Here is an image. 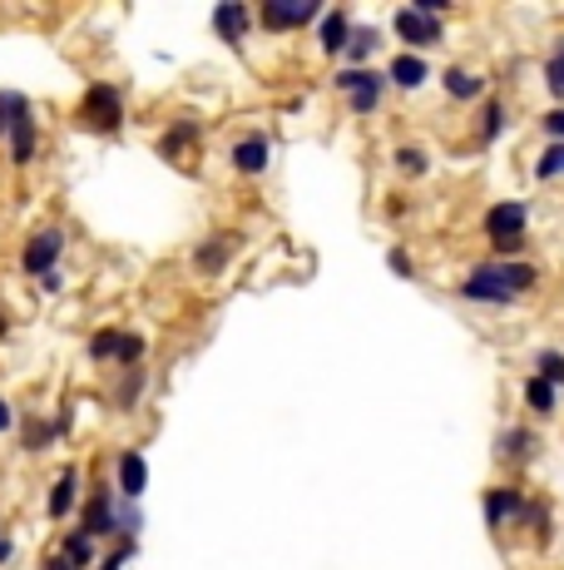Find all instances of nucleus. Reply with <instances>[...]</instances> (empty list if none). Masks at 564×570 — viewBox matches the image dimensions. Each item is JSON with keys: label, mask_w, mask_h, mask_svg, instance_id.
Wrapping results in <instances>:
<instances>
[{"label": "nucleus", "mask_w": 564, "mask_h": 570, "mask_svg": "<svg viewBox=\"0 0 564 570\" xmlns=\"http://www.w3.org/2000/svg\"><path fill=\"white\" fill-rule=\"evenodd\" d=\"M535 283H540V269L535 263H480V269L466 273V283H460V298L466 302H485V308H511L515 298H525V293H535Z\"/></svg>", "instance_id": "nucleus-1"}, {"label": "nucleus", "mask_w": 564, "mask_h": 570, "mask_svg": "<svg viewBox=\"0 0 564 570\" xmlns=\"http://www.w3.org/2000/svg\"><path fill=\"white\" fill-rule=\"evenodd\" d=\"M80 119H85V130H95V134H119V124H124V95L99 80V85H89L85 99H80Z\"/></svg>", "instance_id": "nucleus-2"}, {"label": "nucleus", "mask_w": 564, "mask_h": 570, "mask_svg": "<svg viewBox=\"0 0 564 570\" xmlns=\"http://www.w3.org/2000/svg\"><path fill=\"white\" fill-rule=\"evenodd\" d=\"M89 363H119L129 372V367L144 363V337L139 333H124V328H99L95 337H89Z\"/></svg>", "instance_id": "nucleus-3"}, {"label": "nucleus", "mask_w": 564, "mask_h": 570, "mask_svg": "<svg viewBox=\"0 0 564 570\" xmlns=\"http://www.w3.org/2000/svg\"><path fill=\"white\" fill-rule=\"evenodd\" d=\"M332 85L347 95V105H351V115H372L376 105H382V95H386V75H376V70H337L332 75Z\"/></svg>", "instance_id": "nucleus-4"}, {"label": "nucleus", "mask_w": 564, "mask_h": 570, "mask_svg": "<svg viewBox=\"0 0 564 570\" xmlns=\"http://www.w3.org/2000/svg\"><path fill=\"white\" fill-rule=\"evenodd\" d=\"M525 228H530V204H525V199H501V204H490V214H485L490 244H525Z\"/></svg>", "instance_id": "nucleus-5"}, {"label": "nucleus", "mask_w": 564, "mask_h": 570, "mask_svg": "<svg viewBox=\"0 0 564 570\" xmlns=\"http://www.w3.org/2000/svg\"><path fill=\"white\" fill-rule=\"evenodd\" d=\"M257 21H263V31L283 35V31L322 21V5L317 0H263V5H257Z\"/></svg>", "instance_id": "nucleus-6"}, {"label": "nucleus", "mask_w": 564, "mask_h": 570, "mask_svg": "<svg viewBox=\"0 0 564 570\" xmlns=\"http://www.w3.org/2000/svg\"><path fill=\"white\" fill-rule=\"evenodd\" d=\"M60 253H64V234L60 228H40V234L25 238L21 248V269L25 278H45V273L60 269Z\"/></svg>", "instance_id": "nucleus-7"}, {"label": "nucleus", "mask_w": 564, "mask_h": 570, "mask_svg": "<svg viewBox=\"0 0 564 570\" xmlns=\"http://www.w3.org/2000/svg\"><path fill=\"white\" fill-rule=\"evenodd\" d=\"M392 25H396V35H401L406 45H411V55L431 50V45L441 40V21H431V15H421V11H416V5H401V11L392 15Z\"/></svg>", "instance_id": "nucleus-8"}, {"label": "nucleus", "mask_w": 564, "mask_h": 570, "mask_svg": "<svg viewBox=\"0 0 564 570\" xmlns=\"http://www.w3.org/2000/svg\"><path fill=\"white\" fill-rule=\"evenodd\" d=\"M80 531L95 541L115 536V486H95L85 501V511H80Z\"/></svg>", "instance_id": "nucleus-9"}, {"label": "nucleus", "mask_w": 564, "mask_h": 570, "mask_svg": "<svg viewBox=\"0 0 564 570\" xmlns=\"http://www.w3.org/2000/svg\"><path fill=\"white\" fill-rule=\"evenodd\" d=\"M144 486H149V462H144V452H119V462H115V491L124 496V501H139V496H144Z\"/></svg>", "instance_id": "nucleus-10"}, {"label": "nucleus", "mask_w": 564, "mask_h": 570, "mask_svg": "<svg viewBox=\"0 0 564 570\" xmlns=\"http://www.w3.org/2000/svg\"><path fill=\"white\" fill-rule=\"evenodd\" d=\"M480 511H485V526H505V521H520L525 496L515 491V486H490V491L480 496Z\"/></svg>", "instance_id": "nucleus-11"}, {"label": "nucleus", "mask_w": 564, "mask_h": 570, "mask_svg": "<svg viewBox=\"0 0 564 570\" xmlns=\"http://www.w3.org/2000/svg\"><path fill=\"white\" fill-rule=\"evenodd\" d=\"M248 25H253V11H248L243 0H224V5H214V31H218V40L243 45Z\"/></svg>", "instance_id": "nucleus-12"}, {"label": "nucleus", "mask_w": 564, "mask_h": 570, "mask_svg": "<svg viewBox=\"0 0 564 570\" xmlns=\"http://www.w3.org/2000/svg\"><path fill=\"white\" fill-rule=\"evenodd\" d=\"M228 159H233L238 174H263L267 164H273V144H267V134H243Z\"/></svg>", "instance_id": "nucleus-13"}, {"label": "nucleus", "mask_w": 564, "mask_h": 570, "mask_svg": "<svg viewBox=\"0 0 564 570\" xmlns=\"http://www.w3.org/2000/svg\"><path fill=\"white\" fill-rule=\"evenodd\" d=\"M64 431H70V417H64V412H60V417H31L21 427V447H25V452H45V447L60 441Z\"/></svg>", "instance_id": "nucleus-14"}, {"label": "nucleus", "mask_w": 564, "mask_h": 570, "mask_svg": "<svg viewBox=\"0 0 564 570\" xmlns=\"http://www.w3.org/2000/svg\"><path fill=\"white\" fill-rule=\"evenodd\" d=\"M75 501H80V466H64L60 476H55V486H50V521H64L70 511H75Z\"/></svg>", "instance_id": "nucleus-15"}, {"label": "nucleus", "mask_w": 564, "mask_h": 570, "mask_svg": "<svg viewBox=\"0 0 564 570\" xmlns=\"http://www.w3.org/2000/svg\"><path fill=\"white\" fill-rule=\"evenodd\" d=\"M5 140H11V164H21V169H25V164H35V150H40V130H35V115H31V109L15 119Z\"/></svg>", "instance_id": "nucleus-16"}, {"label": "nucleus", "mask_w": 564, "mask_h": 570, "mask_svg": "<svg viewBox=\"0 0 564 570\" xmlns=\"http://www.w3.org/2000/svg\"><path fill=\"white\" fill-rule=\"evenodd\" d=\"M347 40H351V15L347 11H322V21H317L322 55H341L347 50Z\"/></svg>", "instance_id": "nucleus-17"}, {"label": "nucleus", "mask_w": 564, "mask_h": 570, "mask_svg": "<svg viewBox=\"0 0 564 570\" xmlns=\"http://www.w3.org/2000/svg\"><path fill=\"white\" fill-rule=\"evenodd\" d=\"M233 248H238V234H214L199 253H193V269L199 273H224L228 259H233Z\"/></svg>", "instance_id": "nucleus-18"}, {"label": "nucleus", "mask_w": 564, "mask_h": 570, "mask_svg": "<svg viewBox=\"0 0 564 570\" xmlns=\"http://www.w3.org/2000/svg\"><path fill=\"white\" fill-rule=\"evenodd\" d=\"M55 556H60L64 566L89 570V566H95V560H99V541H95V536H85V531L75 526V531H70V536L60 541V550H55Z\"/></svg>", "instance_id": "nucleus-19"}, {"label": "nucleus", "mask_w": 564, "mask_h": 570, "mask_svg": "<svg viewBox=\"0 0 564 570\" xmlns=\"http://www.w3.org/2000/svg\"><path fill=\"white\" fill-rule=\"evenodd\" d=\"M386 80H392V85H401V90H421V85L431 80V66L421 60V55L401 50V55L392 60V70H386Z\"/></svg>", "instance_id": "nucleus-20"}, {"label": "nucleus", "mask_w": 564, "mask_h": 570, "mask_svg": "<svg viewBox=\"0 0 564 570\" xmlns=\"http://www.w3.org/2000/svg\"><path fill=\"white\" fill-rule=\"evenodd\" d=\"M376 45H382V31L376 25H351V40H347V60H351V70H367V60L376 55Z\"/></svg>", "instance_id": "nucleus-21"}, {"label": "nucleus", "mask_w": 564, "mask_h": 570, "mask_svg": "<svg viewBox=\"0 0 564 570\" xmlns=\"http://www.w3.org/2000/svg\"><path fill=\"white\" fill-rule=\"evenodd\" d=\"M535 452H540V437H535L530 427H511L501 437V456H505V462H530Z\"/></svg>", "instance_id": "nucleus-22"}, {"label": "nucleus", "mask_w": 564, "mask_h": 570, "mask_svg": "<svg viewBox=\"0 0 564 570\" xmlns=\"http://www.w3.org/2000/svg\"><path fill=\"white\" fill-rule=\"evenodd\" d=\"M139 531H144V511H139V501H124V496H119L115 501V536L119 541H139Z\"/></svg>", "instance_id": "nucleus-23"}, {"label": "nucleus", "mask_w": 564, "mask_h": 570, "mask_svg": "<svg viewBox=\"0 0 564 570\" xmlns=\"http://www.w3.org/2000/svg\"><path fill=\"white\" fill-rule=\"evenodd\" d=\"M189 144H199V124H193V119H179V124H173V130L159 140V154H164V159H179Z\"/></svg>", "instance_id": "nucleus-24"}, {"label": "nucleus", "mask_w": 564, "mask_h": 570, "mask_svg": "<svg viewBox=\"0 0 564 570\" xmlns=\"http://www.w3.org/2000/svg\"><path fill=\"white\" fill-rule=\"evenodd\" d=\"M441 85H446L451 99H480V95H485V80L470 75V70H446V80H441Z\"/></svg>", "instance_id": "nucleus-25"}, {"label": "nucleus", "mask_w": 564, "mask_h": 570, "mask_svg": "<svg viewBox=\"0 0 564 570\" xmlns=\"http://www.w3.org/2000/svg\"><path fill=\"white\" fill-rule=\"evenodd\" d=\"M554 392H560V388H550L544 377H525V407L540 412V417H550V412H554V402H560Z\"/></svg>", "instance_id": "nucleus-26"}, {"label": "nucleus", "mask_w": 564, "mask_h": 570, "mask_svg": "<svg viewBox=\"0 0 564 570\" xmlns=\"http://www.w3.org/2000/svg\"><path fill=\"white\" fill-rule=\"evenodd\" d=\"M544 90H550L554 99H564V35L550 45V55H544Z\"/></svg>", "instance_id": "nucleus-27"}, {"label": "nucleus", "mask_w": 564, "mask_h": 570, "mask_svg": "<svg viewBox=\"0 0 564 570\" xmlns=\"http://www.w3.org/2000/svg\"><path fill=\"white\" fill-rule=\"evenodd\" d=\"M144 382H149V377H144V367H129V372H124V382H119V388H115L119 412H134V407H139V392H144Z\"/></svg>", "instance_id": "nucleus-28"}, {"label": "nucleus", "mask_w": 564, "mask_h": 570, "mask_svg": "<svg viewBox=\"0 0 564 570\" xmlns=\"http://www.w3.org/2000/svg\"><path fill=\"white\" fill-rule=\"evenodd\" d=\"M25 109H31V99H25L21 90H0V140L11 134V124L25 115Z\"/></svg>", "instance_id": "nucleus-29"}, {"label": "nucleus", "mask_w": 564, "mask_h": 570, "mask_svg": "<svg viewBox=\"0 0 564 570\" xmlns=\"http://www.w3.org/2000/svg\"><path fill=\"white\" fill-rule=\"evenodd\" d=\"M535 377H544L550 388H564V353H554V347H544V353L535 357Z\"/></svg>", "instance_id": "nucleus-30"}, {"label": "nucleus", "mask_w": 564, "mask_h": 570, "mask_svg": "<svg viewBox=\"0 0 564 570\" xmlns=\"http://www.w3.org/2000/svg\"><path fill=\"white\" fill-rule=\"evenodd\" d=\"M501 134H505V105L490 99V105L480 109V140H501Z\"/></svg>", "instance_id": "nucleus-31"}, {"label": "nucleus", "mask_w": 564, "mask_h": 570, "mask_svg": "<svg viewBox=\"0 0 564 570\" xmlns=\"http://www.w3.org/2000/svg\"><path fill=\"white\" fill-rule=\"evenodd\" d=\"M396 169H401V174H411V179H421V174L431 169L427 150H416V144H406V150H396Z\"/></svg>", "instance_id": "nucleus-32"}, {"label": "nucleus", "mask_w": 564, "mask_h": 570, "mask_svg": "<svg viewBox=\"0 0 564 570\" xmlns=\"http://www.w3.org/2000/svg\"><path fill=\"white\" fill-rule=\"evenodd\" d=\"M560 174H564V144H550L535 164V179H560Z\"/></svg>", "instance_id": "nucleus-33"}, {"label": "nucleus", "mask_w": 564, "mask_h": 570, "mask_svg": "<svg viewBox=\"0 0 564 570\" xmlns=\"http://www.w3.org/2000/svg\"><path fill=\"white\" fill-rule=\"evenodd\" d=\"M134 556H139V546H134V541H119L115 550H105V556H99V570H124Z\"/></svg>", "instance_id": "nucleus-34"}, {"label": "nucleus", "mask_w": 564, "mask_h": 570, "mask_svg": "<svg viewBox=\"0 0 564 570\" xmlns=\"http://www.w3.org/2000/svg\"><path fill=\"white\" fill-rule=\"evenodd\" d=\"M540 124H544V134H550V144H564V105L550 109V115H544Z\"/></svg>", "instance_id": "nucleus-35"}, {"label": "nucleus", "mask_w": 564, "mask_h": 570, "mask_svg": "<svg viewBox=\"0 0 564 570\" xmlns=\"http://www.w3.org/2000/svg\"><path fill=\"white\" fill-rule=\"evenodd\" d=\"M40 288H45V293H60V288H64V273H60V269H55V273H45V278H40Z\"/></svg>", "instance_id": "nucleus-36"}, {"label": "nucleus", "mask_w": 564, "mask_h": 570, "mask_svg": "<svg viewBox=\"0 0 564 570\" xmlns=\"http://www.w3.org/2000/svg\"><path fill=\"white\" fill-rule=\"evenodd\" d=\"M392 269H396V273H411V259H406V248H392Z\"/></svg>", "instance_id": "nucleus-37"}, {"label": "nucleus", "mask_w": 564, "mask_h": 570, "mask_svg": "<svg viewBox=\"0 0 564 570\" xmlns=\"http://www.w3.org/2000/svg\"><path fill=\"white\" fill-rule=\"evenodd\" d=\"M15 427V412H11V402L0 397V431H11Z\"/></svg>", "instance_id": "nucleus-38"}, {"label": "nucleus", "mask_w": 564, "mask_h": 570, "mask_svg": "<svg viewBox=\"0 0 564 570\" xmlns=\"http://www.w3.org/2000/svg\"><path fill=\"white\" fill-rule=\"evenodd\" d=\"M11 560H15V541L0 536V566H11Z\"/></svg>", "instance_id": "nucleus-39"}, {"label": "nucleus", "mask_w": 564, "mask_h": 570, "mask_svg": "<svg viewBox=\"0 0 564 570\" xmlns=\"http://www.w3.org/2000/svg\"><path fill=\"white\" fill-rule=\"evenodd\" d=\"M45 570H75V566H64L60 556H45Z\"/></svg>", "instance_id": "nucleus-40"}, {"label": "nucleus", "mask_w": 564, "mask_h": 570, "mask_svg": "<svg viewBox=\"0 0 564 570\" xmlns=\"http://www.w3.org/2000/svg\"><path fill=\"white\" fill-rule=\"evenodd\" d=\"M11 333V318H5V308H0V337Z\"/></svg>", "instance_id": "nucleus-41"}, {"label": "nucleus", "mask_w": 564, "mask_h": 570, "mask_svg": "<svg viewBox=\"0 0 564 570\" xmlns=\"http://www.w3.org/2000/svg\"><path fill=\"white\" fill-rule=\"evenodd\" d=\"M0 536H5V531H0Z\"/></svg>", "instance_id": "nucleus-42"}]
</instances>
